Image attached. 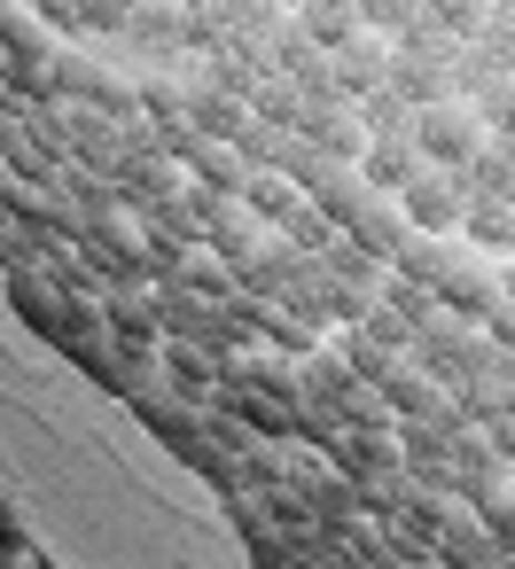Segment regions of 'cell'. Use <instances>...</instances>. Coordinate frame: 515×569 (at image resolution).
I'll return each instance as SVG.
<instances>
[{"label":"cell","instance_id":"cell-1","mask_svg":"<svg viewBox=\"0 0 515 569\" xmlns=\"http://www.w3.org/2000/svg\"><path fill=\"white\" fill-rule=\"evenodd\" d=\"M0 515L56 569H258L219 491L0 281Z\"/></svg>","mask_w":515,"mask_h":569}]
</instances>
